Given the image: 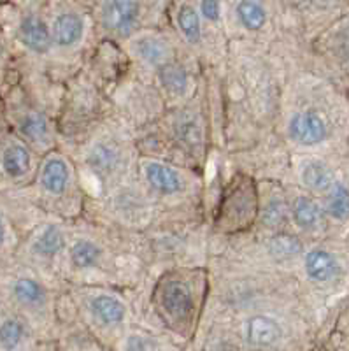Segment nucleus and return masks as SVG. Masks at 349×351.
<instances>
[{
	"mask_svg": "<svg viewBox=\"0 0 349 351\" xmlns=\"http://www.w3.org/2000/svg\"><path fill=\"white\" fill-rule=\"evenodd\" d=\"M254 216H256V192L253 181L248 178H237L225 193L218 218L219 225L225 230L234 232L248 227Z\"/></svg>",
	"mask_w": 349,
	"mask_h": 351,
	"instance_id": "obj_1",
	"label": "nucleus"
},
{
	"mask_svg": "<svg viewBox=\"0 0 349 351\" xmlns=\"http://www.w3.org/2000/svg\"><path fill=\"white\" fill-rule=\"evenodd\" d=\"M32 169V153L23 139L0 134V188L23 181Z\"/></svg>",
	"mask_w": 349,
	"mask_h": 351,
	"instance_id": "obj_2",
	"label": "nucleus"
},
{
	"mask_svg": "<svg viewBox=\"0 0 349 351\" xmlns=\"http://www.w3.org/2000/svg\"><path fill=\"white\" fill-rule=\"evenodd\" d=\"M141 4L137 0H106L100 5V21L108 32L127 36L137 27Z\"/></svg>",
	"mask_w": 349,
	"mask_h": 351,
	"instance_id": "obj_3",
	"label": "nucleus"
},
{
	"mask_svg": "<svg viewBox=\"0 0 349 351\" xmlns=\"http://www.w3.org/2000/svg\"><path fill=\"white\" fill-rule=\"evenodd\" d=\"M163 311L171 316L172 319H186L193 311V295L186 283L179 280H171L163 283L160 291Z\"/></svg>",
	"mask_w": 349,
	"mask_h": 351,
	"instance_id": "obj_4",
	"label": "nucleus"
},
{
	"mask_svg": "<svg viewBox=\"0 0 349 351\" xmlns=\"http://www.w3.org/2000/svg\"><path fill=\"white\" fill-rule=\"evenodd\" d=\"M290 137L300 146H316L326 137V123L314 111L297 112L290 121Z\"/></svg>",
	"mask_w": 349,
	"mask_h": 351,
	"instance_id": "obj_5",
	"label": "nucleus"
},
{
	"mask_svg": "<svg viewBox=\"0 0 349 351\" xmlns=\"http://www.w3.org/2000/svg\"><path fill=\"white\" fill-rule=\"evenodd\" d=\"M18 39L34 53H46L51 46V30L37 12H25L18 23Z\"/></svg>",
	"mask_w": 349,
	"mask_h": 351,
	"instance_id": "obj_6",
	"label": "nucleus"
},
{
	"mask_svg": "<svg viewBox=\"0 0 349 351\" xmlns=\"http://www.w3.org/2000/svg\"><path fill=\"white\" fill-rule=\"evenodd\" d=\"M71 167L67 160L58 155H51L44 160L43 167L39 174V184L43 192H46L51 197L64 195L71 184Z\"/></svg>",
	"mask_w": 349,
	"mask_h": 351,
	"instance_id": "obj_7",
	"label": "nucleus"
},
{
	"mask_svg": "<svg viewBox=\"0 0 349 351\" xmlns=\"http://www.w3.org/2000/svg\"><path fill=\"white\" fill-rule=\"evenodd\" d=\"M84 20L80 12H58L51 25V40L60 48H74L84 36Z\"/></svg>",
	"mask_w": 349,
	"mask_h": 351,
	"instance_id": "obj_8",
	"label": "nucleus"
},
{
	"mask_svg": "<svg viewBox=\"0 0 349 351\" xmlns=\"http://www.w3.org/2000/svg\"><path fill=\"white\" fill-rule=\"evenodd\" d=\"M244 337L251 346L270 348L282 337L281 325L274 318L263 315L251 316L244 324Z\"/></svg>",
	"mask_w": 349,
	"mask_h": 351,
	"instance_id": "obj_9",
	"label": "nucleus"
},
{
	"mask_svg": "<svg viewBox=\"0 0 349 351\" xmlns=\"http://www.w3.org/2000/svg\"><path fill=\"white\" fill-rule=\"evenodd\" d=\"M144 176L149 186L162 195H176L184 188L183 178L174 167L160 162H146Z\"/></svg>",
	"mask_w": 349,
	"mask_h": 351,
	"instance_id": "obj_10",
	"label": "nucleus"
},
{
	"mask_svg": "<svg viewBox=\"0 0 349 351\" xmlns=\"http://www.w3.org/2000/svg\"><path fill=\"white\" fill-rule=\"evenodd\" d=\"M304 269L309 280L316 281V283H328L333 278H337L341 265L335 255L322 247L311 250L304 256Z\"/></svg>",
	"mask_w": 349,
	"mask_h": 351,
	"instance_id": "obj_11",
	"label": "nucleus"
},
{
	"mask_svg": "<svg viewBox=\"0 0 349 351\" xmlns=\"http://www.w3.org/2000/svg\"><path fill=\"white\" fill-rule=\"evenodd\" d=\"M298 174H300L302 183L313 192H328V188L335 183L332 169L320 158L304 160L298 169Z\"/></svg>",
	"mask_w": 349,
	"mask_h": 351,
	"instance_id": "obj_12",
	"label": "nucleus"
},
{
	"mask_svg": "<svg viewBox=\"0 0 349 351\" xmlns=\"http://www.w3.org/2000/svg\"><path fill=\"white\" fill-rule=\"evenodd\" d=\"M291 216L302 230H316L322 227L323 209L320 204L307 195H298L291 204Z\"/></svg>",
	"mask_w": 349,
	"mask_h": 351,
	"instance_id": "obj_13",
	"label": "nucleus"
},
{
	"mask_svg": "<svg viewBox=\"0 0 349 351\" xmlns=\"http://www.w3.org/2000/svg\"><path fill=\"white\" fill-rule=\"evenodd\" d=\"M16 127L23 141L30 144L44 143L49 137L46 118L37 111H27L25 114L18 116Z\"/></svg>",
	"mask_w": 349,
	"mask_h": 351,
	"instance_id": "obj_14",
	"label": "nucleus"
},
{
	"mask_svg": "<svg viewBox=\"0 0 349 351\" xmlns=\"http://www.w3.org/2000/svg\"><path fill=\"white\" fill-rule=\"evenodd\" d=\"M11 295L23 306L37 307L46 300V290L34 278L21 276L11 283Z\"/></svg>",
	"mask_w": 349,
	"mask_h": 351,
	"instance_id": "obj_15",
	"label": "nucleus"
},
{
	"mask_svg": "<svg viewBox=\"0 0 349 351\" xmlns=\"http://www.w3.org/2000/svg\"><path fill=\"white\" fill-rule=\"evenodd\" d=\"M88 164L95 174H111L119 164V152L111 143H97L88 155Z\"/></svg>",
	"mask_w": 349,
	"mask_h": 351,
	"instance_id": "obj_16",
	"label": "nucleus"
},
{
	"mask_svg": "<svg viewBox=\"0 0 349 351\" xmlns=\"http://www.w3.org/2000/svg\"><path fill=\"white\" fill-rule=\"evenodd\" d=\"M92 311L104 325L121 324L125 319V304L112 295H99L92 300Z\"/></svg>",
	"mask_w": 349,
	"mask_h": 351,
	"instance_id": "obj_17",
	"label": "nucleus"
},
{
	"mask_svg": "<svg viewBox=\"0 0 349 351\" xmlns=\"http://www.w3.org/2000/svg\"><path fill=\"white\" fill-rule=\"evenodd\" d=\"M65 246L64 232L55 225H48L43 230L37 232L32 241V252L40 256H55L58 255Z\"/></svg>",
	"mask_w": 349,
	"mask_h": 351,
	"instance_id": "obj_18",
	"label": "nucleus"
},
{
	"mask_svg": "<svg viewBox=\"0 0 349 351\" xmlns=\"http://www.w3.org/2000/svg\"><path fill=\"white\" fill-rule=\"evenodd\" d=\"M237 20L246 30H260L267 23V9L260 0H241L235 8Z\"/></svg>",
	"mask_w": 349,
	"mask_h": 351,
	"instance_id": "obj_19",
	"label": "nucleus"
},
{
	"mask_svg": "<svg viewBox=\"0 0 349 351\" xmlns=\"http://www.w3.org/2000/svg\"><path fill=\"white\" fill-rule=\"evenodd\" d=\"M134 51L147 64L162 65L169 55V46L156 36H143L134 40Z\"/></svg>",
	"mask_w": 349,
	"mask_h": 351,
	"instance_id": "obj_20",
	"label": "nucleus"
},
{
	"mask_svg": "<svg viewBox=\"0 0 349 351\" xmlns=\"http://www.w3.org/2000/svg\"><path fill=\"white\" fill-rule=\"evenodd\" d=\"M158 77L167 93H171L174 97H181L186 93L188 76L186 71L181 65L162 64L158 69Z\"/></svg>",
	"mask_w": 349,
	"mask_h": 351,
	"instance_id": "obj_21",
	"label": "nucleus"
},
{
	"mask_svg": "<svg viewBox=\"0 0 349 351\" xmlns=\"http://www.w3.org/2000/svg\"><path fill=\"white\" fill-rule=\"evenodd\" d=\"M69 255H71V262L74 267L88 269L99 262L100 255H102V250H100L99 244H95L93 241L80 239L72 244Z\"/></svg>",
	"mask_w": 349,
	"mask_h": 351,
	"instance_id": "obj_22",
	"label": "nucleus"
},
{
	"mask_svg": "<svg viewBox=\"0 0 349 351\" xmlns=\"http://www.w3.org/2000/svg\"><path fill=\"white\" fill-rule=\"evenodd\" d=\"M178 27L184 39L190 44H197L202 37V25H200L199 12L191 5L184 4L178 11Z\"/></svg>",
	"mask_w": 349,
	"mask_h": 351,
	"instance_id": "obj_23",
	"label": "nucleus"
},
{
	"mask_svg": "<svg viewBox=\"0 0 349 351\" xmlns=\"http://www.w3.org/2000/svg\"><path fill=\"white\" fill-rule=\"evenodd\" d=\"M348 186L344 183H333L328 188L326 195V213L337 221H344L348 218Z\"/></svg>",
	"mask_w": 349,
	"mask_h": 351,
	"instance_id": "obj_24",
	"label": "nucleus"
},
{
	"mask_svg": "<svg viewBox=\"0 0 349 351\" xmlns=\"http://www.w3.org/2000/svg\"><path fill=\"white\" fill-rule=\"evenodd\" d=\"M23 324L16 318H5L0 322V348L4 351H12L20 346L23 339Z\"/></svg>",
	"mask_w": 349,
	"mask_h": 351,
	"instance_id": "obj_25",
	"label": "nucleus"
},
{
	"mask_svg": "<svg viewBox=\"0 0 349 351\" xmlns=\"http://www.w3.org/2000/svg\"><path fill=\"white\" fill-rule=\"evenodd\" d=\"M269 250L274 256L286 260L297 256L302 250V244L300 241L295 236H291V234H278V236L270 239Z\"/></svg>",
	"mask_w": 349,
	"mask_h": 351,
	"instance_id": "obj_26",
	"label": "nucleus"
},
{
	"mask_svg": "<svg viewBox=\"0 0 349 351\" xmlns=\"http://www.w3.org/2000/svg\"><path fill=\"white\" fill-rule=\"evenodd\" d=\"M286 218V208L285 202L278 197H270L269 202L265 204V208H263L262 213V221L269 227H278L281 223L282 219Z\"/></svg>",
	"mask_w": 349,
	"mask_h": 351,
	"instance_id": "obj_27",
	"label": "nucleus"
},
{
	"mask_svg": "<svg viewBox=\"0 0 349 351\" xmlns=\"http://www.w3.org/2000/svg\"><path fill=\"white\" fill-rule=\"evenodd\" d=\"M125 351H158V346L153 339L144 335H132L125 344Z\"/></svg>",
	"mask_w": 349,
	"mask_h": 351,
	"instance_id": "obj_28",
	"label": "nucleus"
},
{
	"mask_svg": "<svg viewBox=\"0 0 349 351\" xmlns=\"http://www.w3.org/2000/svg\"><path fill=\"white\" fill-rule=\"evenodd\" d=\"M200 12L209 21H218L221 18V4H219V0H202L200 2Z\"/></svg>",
	"mask_w": 349,
	"mask_h": 351,
	"instance_id": "obj_29",
	"label": "nucleus"
},
{
	"mask_svg": "<svg viewBox=\"0 0 349 351\" xmlns=\"http://www.w3.org/2000/svg\"><path fill=\"white\" fill-rule=\"evenodd\" d=\"M9 239H11V230H9V221L4 209L0 206V255L8 252Z\"/></svg>",
	"mask_w": 349,
	"mask_h": 351,
	"instance_id": "obj_30",
	"label": "nucleus"
},
{
	"mask_svg": "<svg viewBox=\"0 0 349 351\" xmlns=\"http://www.w3.org/2000/svg\"><path fill=\"white\" fill-rule=\"evenodd\" d=\"M5 123H8V114H5V106L0 99V134L5 132Z\"/></svg>",
	"mask_w": 349,
	"mask_h": 351,
	"instance_id": "obj_31",
	"label": "nucleus"
}]
</instances>
